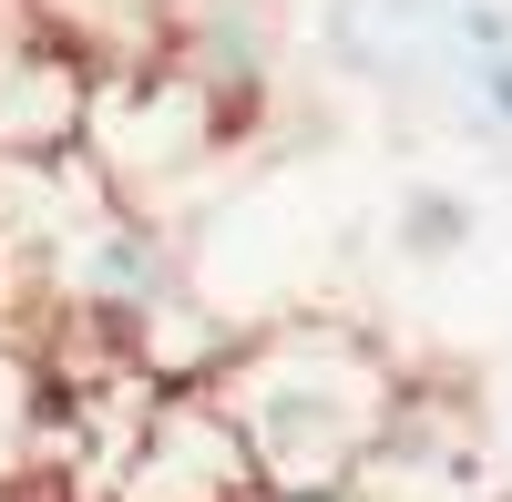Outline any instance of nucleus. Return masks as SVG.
Returning <instances> with one entry per match:
<instances>
[{
	"mask_svg": "<svg viewBox=\"0 0 512 502\" xmlns=\"http://www.w3.org/2000/svg\"><path fill=\"white\" fill-rule=\"evenodd\" d=\"M205 400L246 441L256 492H359L400 431L410 369L349 318H267L236 339Z\"/></svg>",
	"mask_w": 512,
	"mask_h": 502,
	"instance_id": "1",
	"label": "nucleus"
},
{
	"mask_svg": "<svg viewBox=\"0 0 512 502\" xmlns=\"http://www.w3.org/2000/svg\"><path fill=\"white\" fill-rule=\"evenodd\" d=\"M236 134H246V123L205 93L175 52H154V62L103 72L82 164L103 175V195H123V205H144V216H154V185H175V175H195V164H216Z\"/></svg>",
	"mask_w": 512,
	"mask_h": 502,
	"instance_id": "2",
	"label": "nucleus"
},
{
	"mask_svg": "<svg viewBox=\"0 0 512 502\" xmlns=\"http://www.w3.org/2000/svg\"><path fill=\"white\" fill-rule=\"evenodd\" d=\"M93 93H103V62L62 21H0V164H31V175L82 164Z\"/></svg>",
	"mask_w": 512,
	"mask_h": 502,
	"instance_id": "3",
	"label": "nucleus"
},
{
	"mask_svg": "<svg viewBox=\"0 0 512 502\" xmlns=\"http://www.w3.org/2000/svg\"><path fill=\"white\" fill-rule=\"evenodd\" d=\"M113 502H256V472H246V441L226 431V410L205 390H175L154 400V421L123 462Z\"/></svg>",
	"mask_w": 512,
	"mask_h": 502,
	"instance_id": "4",
	"label": "nucleus"
},
{
	"mask_svg": "<svg viewBox=\"0 0 512 502\" xmlns=\"http://www.w3.org/2000/svg\"><path fill=\"white\" fill-rule=\"evenodd\" d=\"M472 236H482V205L461 195V185H400V205H390V246H400L410 267L472 257Z\"/></svg>",
	"mask_w": 512,
	"mask_h": 502,
	"instance_id": "5",
	"label": "nucleus"
},
{
	"mask_svg": "<svg viewBox=\"0 0 512 502\" xmlns=\"http://www.w3.org/2000/svg\"><path fill=\"white\" fill-rule=\"evenodd\" d=\"M41 421H52V380H41V349L0 339V482H11V472H31Z\"/></svg>",
	"mask_w": 512,
	"mask_h": 502,
	"instance_id": "6",
	"label": "nucleus"
},
{
	"mask_svg": "<svg viewBox=\"0 0 512 502\" xmlns=\"http://www.w3.org/2000/svg\"><path fill=\"white\" fill-rule=\"evenodd\" d=\"M461 41H472V82H482L492 123L512 134V41H502V11H492V0H472V11H461Z\"/></svg>",
	"mask_w": 512,
	"mask_h": 502,
	"instance_id": "7",
	"label": "nucleus"
},
{
	"mask_svg": "<svg viewBox=\"0 0 512 502\" xmlns=\"http://www.w3.org/2000/svg\"><path fill=\"white\" fill-rule=\"evenodd\" d=\"M256 502H369V492H256Z\"/></svg>",
	"mask_w": 512,
	"mask_h": 502,
	"instance_id": "8",
	"label": "nucleus"
},
{
	"mask_svg": "<svg viewBox=\"0 0 512 502\" xmlns=\"http://www.w3.org/2000/svg\"><path fill=\"white\" fill-rule=\"evenodd\" d=\"M502 41H512V0H502Z\"/></svg>",
	"mask_w": 512,
	"mask_h": 502,
	"instance_id": "9",
	"label": "nucleus"
}]
</instances>
